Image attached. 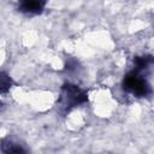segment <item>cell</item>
<instances>
[{"label":"cell","mask_w":154,"mask_h":154,"mask_svg":"<svg viewBox=\"0 0 154 154\" xmlns=\"http://www.w3.org/2000/svg\"><path fill=\"white\" fill-rule=\"evenodd\" d=\"M153 63V59L150 55H143V57H136L134 59V64H135V69L136 71H142V70H146L148 69Z\"/></svg>","instance_id":"5b68a950"},{"label":"cell","mask_w":154,"mask_h":154,"mask_svg":"<svg viewBox=\"0 0 154 154\" xmlns=\"http://www.w3.org/2000/svg\"><path fill=\"white\" fill-rule=\"evenodd\" d=\"M0 150L2 154H29L24 146L12 140H2L0 143Z\"/></svg>","instance_id":"277c9868"},{"label":"cell","mask_w":154,"mask_h":154,"mask_svg":"<svg viewBox=\"0 0 154 154\" xmlns=\"http://www.w3.org/2000/svg\"><path fill=\"white\" fill-rule=\"evenodd\" d=\"M122 85L125 91L137 97H146L152 93V88L148 81L136 70H132L124 76Z\"/></svg>","instance_id":"7a4b0ae2"},{"label":"cell","mask_w":154,"mask_h":154,"mask_svg":"<svg viewBox=\"0 0 154 154\" xmlns=\"http://www.w3.org/2000/svg\"><path fill=\"white\" fill-rule=\"evenodd\" d=\"M59 102L61 108H64L65 111H69L73 107H77L88 102V93L76 84L65 83L61 87Z\"/></svg>","instance_id":"6da1fadb"},{"label":"cell","mask_w":154,"mask_h":154,"mask_svg":"<svg viewBox=\"0 0 154 154\" xmlns=\"http://www.w3.org/2000/svg\"><path fill=\"white\" fill-rule=\"evenodd\" d=\"M13 85V81L6 72H0V94L7 93Z\"/></svg>","instance_id":"8992f818"},{"label":"cell","mask_w":154,"mask_h":154,"mask_svg":"<svg viewBox=\"0 0 154 154\" xmlns=\"http://www.w3.org/2000/svg\"><path fill=\"white\" fill-rule=\"evenodd\" d=\"M46 2L41 0H25L18 6V10L25 14H40L45 10Z\"/></svg>","instance_id":"3957f363"}]
</instances>
